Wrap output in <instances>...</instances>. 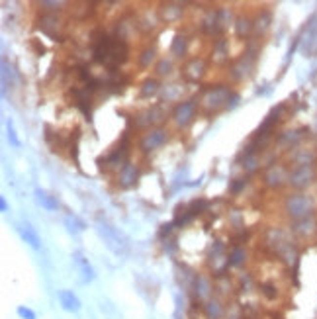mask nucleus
<instances>
[{
	"label": "nucleus",
	"mask_w": 317,
	"mask_h": 319,
	"mask_svg": "<svg viewBox=\"0 0 317 319\" xmlns=\"http://www.w3.org/2000/svg\"><path fill=\"white\" fill-rule=\"evenodd\" d=\"M18 315L24 319H36V313L30 307H18Z\"/></svg>",
	"instance_id": "obj_2"
},
{
	"label": "nucleus",
	"mask_w": 317,
	"mask_h": 319,
	"mask_svg": "<svg viewBox=\"0 0 317 319\" xmlns=\"http://www.w3.org/2000/svg\"><path fill=\"white\" fill-rule=\"evenodd\" d=\"M59 299H61V305H63L67 311H77V309L80 307V301L77 299V296H75L73 292H67V290L59 292Z\"/></svg>",
	"instance_id": "obj_1"
}]
</instances>
